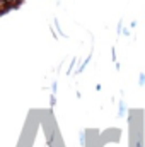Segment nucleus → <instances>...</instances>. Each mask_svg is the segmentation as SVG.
<instances>
[{"label": "nucleus", "instance_id": "f257e3e1", "mask_svg": "<svg viewBox=\"0 0 145 147\" xmlns=\"http://www.w3.org/2000/svg\"><path fill=\"white\" fill-rule=\"evenodd\" d=\"M125 110H126V106H125V101H119V110H118V116H119V118L125 115Z\"/></svg>", "mask_w": 145, "mask_h": 147}, {"label": "nucleus", "instance_id": "f03ea898", "mask_svg": "<svg viewBox=\"0 0 145 147\" xmlns=\"http://www.w3.org/2000/svg\"><path fill=\"white\" fill-rule=\"evenodd\" d=\"M87 65H89V58H87V60H84V63H82V65L79 67V70H77V74H80L82 70H84V69H85V67H87Z\"/></svg>", "mask_w": 145, "mask_h": 147}, {"label": "nucleus", "instance_id": "7ed1b4c3", "mask_svg": "<svg viewBox=\"0 0 145 147\" xmlns=\"http://www.w3.org/2000/svg\"><path fill=\"white\" fill-rule=\"evenodd\" d=\"M138 82H140V86H145V74L138 75Z\"/></svg>", "mask_w": 145, "mask_h": 147}, {"label": "nucleus", "instance_id": "20e7f679", "mask_svg": "<svg viewBox=\"0 0 145 147\" xmlns=\"http://www.w3.org/2000/svg\"><path fill=\"white\" fill-rule=\"evenodd\" d=\"M121 34H125V36H130L132 33H130V29H128V28H125V31L121 29Z\"/></svg>", "mask_w": 145, "mask_h": 147}, {"label": "nucleus", "instance_id": "39448f33", "mask_svg": "<svg viewBox=\"0 0 145 147\" xmlns=\"http://www.w3.org/2000/svg\"><path fill=\"white\" fill-rule=\"evenodd\" d=\"M50 105L55 106V94H53V92H51V98H50Z\"/></svg>", "mask_w": 145, "mask_h": 147}, {"label": "nucleus", "instance_id": "423d86ee", "mask_svg": "<svg viewBox=\"0 0 145 147\" xmlns=\"http://www.w3.org/2000/svg\"><path fill=\"white\" fill-rule=\"evenodd\" d=\"M79 137H80V144H84V139H85V137H84V134H82V132H80V135H79Z\"/></svg>", "mask_w": 145, "mask_h": 147}]
</instances>
